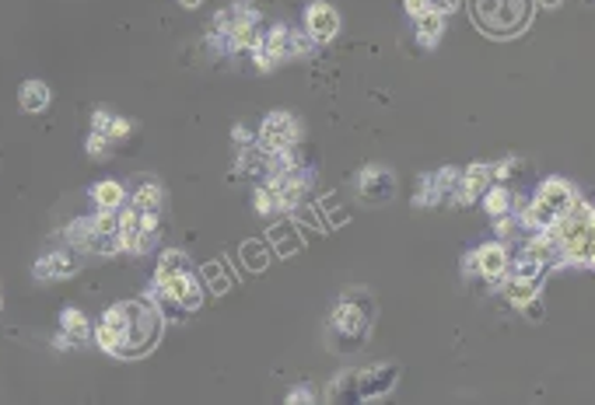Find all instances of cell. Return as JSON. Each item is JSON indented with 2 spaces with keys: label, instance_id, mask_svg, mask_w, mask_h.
Masks as SVG:
<instances>
[{
  "label": "cell",
  "instance_id": "cell-21",
  "mask_svg": "<svg viewBox=\"0 0 595 405\" xmlns=\"http://www.w3.org/2000/svg\"><path fill=\"white\" fill-rule=\"evenodd\" d=\"M274 207H277L274 192H270V189H260V192H256V210H260V214H270Z\"/></svg>",
  "mask_w": 595,
  "mask_h": 405
},
{
  "label": "cell",
  "instance_id": "cell-23",
  "mask_svg": "<svg viewBox=\"0 0 595 405\" xmlns=\"http://www.w3.org/2000/svg\"><path fill=\"white\" fill-rule=\"evenodd\" d=\"M407 11H410L413 18H420V14L431 11V8H428V0H407Z\"/></svg>",
  "mask_w": 595,
  "mask_h": 405
},
{
  "label": "cell",
  "instance_id": "cell-19",
  "mask_svg": "<svg viewBox=\"0 0 595 405\" xmlns=\"http://www.w3.org/2000/svg\"><path fill=\"white\" fill-rule=\"evenodd\" d=\"M484 192H487V196H484L487 214H490V217H505L508 207H511V192H508L505 186H494V189H484Z\"/></svg>",
  "mask_w": 595,
  "mask_h": 405
},
{
  "label": "cell",
  "instance_id": "cell-2",
  "mask_svg": "<svg viewBox=\"0 0 595 405\" xmlns=\"http://www.w3.org/2000/svg\"><path fill=\"white\" fill-rule=\"evenodd\" d=\"M158 290L183 304V308H201L204 304V290H201V280H196V273L189 266V259L183 251H165L162 263H158Z\"/></svg>",
  "mask_w": 595,
  "mask_h": 405
},
{
  "label": "cell",
  "instance_id": "cell-5",
  "mask_svg": "<svg viewBox=\"0 0 595 405\" xmlns=\"http://www.w3.org/2000/svg\"><path fill=\"white\" fill-rule=\"evenodd\" d=\"M294 144H298V122L287 112H274L263 122V150L281 155V150H291Z\"/></svg>",
  "mask_w": 595,
  "mask_h": 405
},
{
  "label": "cell",
  "instance_id": "cell-3",
  "mask_svg": "<svg viewBox=\"0 0 595 405\" xmlns=\"http://www.w3.org/2000/svg\"><path fill=\"white\" fill-rule=\"evenodd\" d=\"M474 14L480 21V29L490 36H515L529 24L533 4L529 0H477Z\"/></svg>",
  "mask_w": 595,
  "mask_h": 405
},
{
  "label": "cell",
  "instance_id": "cell-16",
  "mask_svg": "<svg viewBox=\"0 0 595 405\" xmlns=\"http://www.w3.org/2000/svg\"><path fill=\"white\" fill-rule=\"evenodd\" d=\"M18 98H21V109L25 112H42L49 106V88L42 81H25Z\"/></svg>",
  "mask_w": 595,
  "mask_h": 405
},
{
  "label": "cell",
  "instance_id": "cell-4",
  "mask_svg": "<svg viewBox=\"0 0 595 405\" xmlns=\"http://www.w3.org/2000/svg\"><path fill=\"white\" fill-rule=\"evenodd\" d=\"M333 328L343 336H354V346L368 336V328H371V304L364 297V304H354L351 297H343L336 304V312H333Z\"/></svg>",
  "mask_w": 595,
  "mask_h": 405
},
{
  "label": "cell",
  "instance_id": "cell-6",
  "mask_svg": "<svg viewBox=\"0 0 595 405\" xmlns=\"http://www.w3.org/2000/svg\"><path fill=\"white\" fill-rule=\"evenodd\" d=\"M127 210L140 220V227H147V231H158V217H162V189H158V182H144L130 196Z\"/></svg>",
  "mask_w": 595,
  "mask_h": 405
},
{
  "label": "cell",
  "instance_id": "cell-17",
  "mask_svg": "<svg viewBox=\"0 0 595 405\" xmlns=\"http://www.w3.org/2000/svg\"><path fill=\"white\" fill-rule=\"evenodd\" d=\"M91 199H95L98 210H119L123 207V189L116 182H98L91 189Z\"/></svg>",
  "mask_w": 595,
  "mask_h": 405
},
{
  "label": "cell",
  "instance_id": "cell-26",
  "mask_svg": "<svg viewBox=\"0 0 595 405\" xmlns=\"http://www.w3.org/2000/svg\"><path fill=\"white\" fill-rule=\"evenodd\" d=\"M179 4H186V8H196V4H201V0H179Z\"/></svg>",
  "mask_w": 595,
  "mask_h": 405
},
{
  "label": "cell",
  "instance_id": "cell-7",
  "mask_svg": "<svg viewBox=\"0 0 595 405\" xmlns=\"http://www.w3.org/2000/svg\"><path fill=\"white\" fill-rule=\"evenodd\" d=\"M358 192L364 202H389L392 192H396V179L389 168H379V165H368L361 175H358Z\"/></svg>",
  "mask_w": 595,
  "mask_h": 405
},
{
  "label": "cell",
  "instance_id": "cell-25",
  "mask_svg": "<svg viewBox=\"0 0 595 405\" xmlns=\"http://www.w3.org/2000/svg\"><path fill=\"white\" fill-rule=\"evenodd\" d=\"M312 398H315V395H309V392H291V395H287V402H312Z\"/></svg>",
  "mask_w": 595,
  "mask_h": 405
},
{
  "label": "cell",
  "instance_id": "cell-1",
  "mask_svg": "<svg viewBox=\"0 0 595 405\" xmlns=\"http://www.w3.org/2000/svg\"><path fill=\"white\" fill-rule=\"evenodd\" d=\"M162 336V315L147 300H119L98 322V346L119 360H137L155 349Z\"/></svg>",
  "mask_w": 595,
  "mask_h": 405
},
{
  "label": "cell",
  "instance_id": "cell-9",
  "mask_svg": "<svg viewBox=\"0 0 595 405\" xmlns=\"http://www.w3.org/2000/svg\"><path fill=\"white\" fill-rule=\"evenodd\" d=\"M396 377H400V371H396L392 364H382V367L361 371V374L354 377V385H358V395H361V398H375V395H386V392L396 385Z\"/></svg>",
  "mask_w": 595,
  "mask_h": 405
},
{
  "label": "cell",
  "instance_id": "cell-22",
  "mask_svg": "<svg viewBox=\"0 0 595 405\" xmlns=\"http://www.w3.org/2000/svg\"><path fill=\"white\" fill-rule=\"evenodd\" d=\"M428 8H431V11H438V14H449V11H456V8H459V0H428Z\"/></svg>",
  "mask_w": 595,
  "mask_h": 405
},
{
  "label": "cell",
  "instance_id": "cell-10",
  "mask_svg": "<svg viewBox=\"0 0 595 405\" xmlns=\"http://www.w3.org/2000/svg\"><path fill=\"white\" fill-rule=\"evenodd\" d=\"M305 24H309L312 42H326V39L336 36L340 18H336V11H333L330 4H322V0H315V4L309 8V14H305Z\"/></svg>",
  "mask_w": 595,
  "mask_h": 405
},
{
  "label": "cell",
  "instance_id": "cell-14",
  "mask_svg": "<svg viewBox=\"0 0 595 405\" xmlns=\"http://www.w3.org/2000/svg\"><path fill=\"white\" fill-rule=\"evenodd\" d=\"M456 182H459V171H452V168H441L438 175H428V179H425V192L417 196V202H425V207H428V202H438L445 192L456 189Z\"/></svg>",
  "mask_w": 595,
  "mask_h": 405
},
{
  "label": "cell",
  "instance_id": "cell-13",
  "mask_svg": "<svg viewBox=\"0 0 595 405\" xmlns=\"http://www.w3.org/2000/svg\"><path fill=\"white\" fill-rule=\"evenodd\" d=\"M536 199H539L547 210H554V214L560 217V214L575 202V189L567 186V182H560V179H550V182H543V186H539Z\"/></svg>",
  "mask_w": 595,
  "mask_h": 405
},
{
  "label": "cell",
  "instance_id": "cell-18",
  "mask_svg": "<svg viewBox=\"0 0 595 405\" xmlns=\"http://www.w3.org/2000/svg\"><path fill=\"white\" fill-rule=\"evenodd\" d=\"M60 325H64V333H67L70 339H88V336H91V322H88L78 308H67V312L60 315Z\"/></svg>",
  "mask_w": 595,
  "mask_h": 405
},
{
  "label": "cell",
  "instance_id": "cell-20",
  "mask_svg": "<svg viewBox=\"0 0 595 405\" xmlns=\"http://www.w3.org/2000/svg\"><path fill=\"white\" fill-rule=\"evenodd\" d=\"M109 147H113V144H109L103 134H91V140H88V155H91V158H103Z\"/></svg>",
  "mask_w": 595,
  "mask_h": 405
},
{
  "label": "cell",
  "instance_id": "cell-12",
  "mask_svg": "<svg viewBox=\"0 0 595 405\" xmlns=\"http://www.w3.org/2000/svg\"><path fill=\"white\" fill-rule=\"evenodd\" d=\"M505 266H508V256L501 245H484L477 256L469 259V269H480V276H487V280L505 276Z\"/></svg>",
  "mask_w": 595,
  "mask_h": 405
},
{
  "label": "cell",
  "instance_id": "cell-11",
  "mask_svg": "<svg viewBox=\"0 0 595 405\" xmlns=\"http://www.w3.org/2000/svg\"><path fill=\"white\" fill-rule=\"evenodd\" d=\"M490 186V168L487 165H474V168H469L466 175H462V179L456 182V202H459V207H469V202H474L484 189Z\"/></svg>",
  "mask_w": 595,
  "mask_h": 405
},
{
  "label": "cell",
  "instance_id": "cell-24",
  "mask_svg": "<svg viewBox=\"0 0 595 405\" xmlns=\"http://www.w3.org/2000/svg\"><path fill=\"white\" fill-rule=\"evenodd\" d=\"M235 140L238 144H250L253 137H250V130H245V126H235Z\"/></svg>",
  "mask_w": 595,
  "mask_h": 405
},
{
  "label": "cell",
  "instance_id": "cell-15",
  "mask_svg": "<svg viewBox=\"0 0 595 405\" xmlns=\"http://www.w3.org/2000/svg\"><path fill=\"white\" fill-rule=\"evenodd\" d=\"M441 29H445L441 14L438 11H425V14L417 18V42L425 46V49H431L441 39Z\"/></svg>",
  "mask_w": 595,
  "mask_h": 405
},
{
  "label": "cell",
  "instance_id": "cell-8",
  "mask_svg": "<svg viewBox=\"0 0 595 405\" xmlns=\"http://www.w3.org/2000/svg\"><path fill=\"white\" fill-rule=\"evenodd\" d=\"M81 269V259L74 256L70 248H57V251H49V256H42L36 263V276L39 280H64V276L70 273H78Z\"/></svg>",
  "mask_w": 595,
  "mask_h": 405
}]
</instances>
